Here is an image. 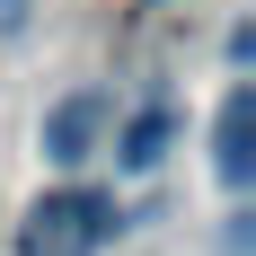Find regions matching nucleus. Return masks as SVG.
I'll return each instance as SVG.
<instances>
[{"label": "nucleus", "instance_id": "f03ea898", "mask_svg": "<svg viewBox=\"0 0 256 256\" xmlns=\"http://www.w3.org/2000/svg\"><path fill=\"white\" fill-rule=\"evenodd\" d=\"M106 124H115V98H106V88H71V98H53V106H44L36 142H44L53 168H88V159L106 150Z\"/></svg>", "mask_w": 256, "mask_h": 256}, {"label": "nucleus", "instance_id": "20e7f679", "mask_svg": "<svg viewBox=\"0 0 256 256\" xmlns=\"http://www.w3.org/2000/svg\"><path fill=\"white\" fill-rule=\"evenodd\" d=\"M168 150H177V106H142V115L115 132V159H124V168H159Z\"/></svg>", "mask_w": 256, "mask_h": 256}, {"label": "nucleus", "instance_id": "39448f33", "mask_svg": "<svg viewBox=\"0 0 256 256\" xmlns=\"http://www.w3.org/2000/svg\"><path fill=\"white\" fill-rule=\"evenodd\" d=\"M26 18H36V0H0V36H26Z\"/></svg>", "mask_w": 256, "mask_h": 256}, {"label": "nucleus", "instance_id": "f257e3e1", "mask_svg": "<svg viewBox=\"0 0 256 256\" xmlns=\"http://www.w3.org/2000/svg\"><path fill=\"white\" fill-rule=\"evenodd\" d=\"M115 230H124V212H115V194H106V186H53V194H36V204H26L18 256H98Z\"/></svg>", "mask_w": 256, "mask_h": 256}, {"label": "nucleus", "instance_id": "423d86ee", "mask_svg": "<svg viewBox=\"0 0 256 256\" xmlns=\"http://www.w3.org/2000/svg\"><path fill=\"white\" fill-rule=\"evenodd\" d=\"M142 9H159V0H142Z\"/></svg>", "mask_w": 256, "mask_h": 256}, {"label": "nucleus", "instance_id": "7ed1b4c3", "mask_svg": "<svg viewBox=\"0 0 256 256\" xmlns=\"http://www.w3.org/2000/svg\"><path fill=\"white\" fill-rule=\"evenodd\" d=\"M212 177L230 186V194L256 177V98H248V88H230L221 115H212Z\"/></svg>", "mask_w": 256, "mask_h": 256}]
</instances>
